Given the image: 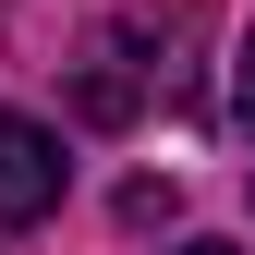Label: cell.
I'll return each instance as SVG.
<instances>
[{"mask_svg": "<svg viewBox=\"0 0 255 255\" xmlns=\"http://www.w3.org/2000/svg\"><path fill=\"white\" fill-rule=\"evenodd\" d=\"M61 182H73L61 134H49V122H24V110H0V231L49 219V207H61Z\"/></svg>", "mask_w": 255, "mask_h": 255, "instance_id": "1", "label": "cell"}, {"mask_svg": "<svg viewBox=\"0 0 255 255\" xmlns=\"http://www.w3.org/2000/svg\"><path fill=\"white\" fill-rule=\"evenodd\" d=\"M73 110H85V122H134V110H146V73H134V37H98V49L73 61Z\"/></svg>", "mask_w": 255, "mask_h": 255, "instance_id": "2", "label": "cell"}, {"mask_svg": "<svg viewBox=\"0 0 255 255\" xmlns=\"http://www.w3.org/2000/svg\"><path fill=\"white\" fill-rule=\"evenodd\" d=\"M231 110H243V134H255V37H243V61H231Z\"/></svg>", "mask_w": 255, "mask_h": 255, "instance_id": "3", "label": "cell"}, {"mask_svg": "<svg viewBox=\"0 0 255 255\" xmlns=\"http://www.w3.org/2000/svg\"><path fill=\"white\" fill-rule=\"evenodd\" d=\"M170 255H243V243H219V231H195V243H170Z\"/></svg>", "mask_w": 255, "mask_h": 255, "instance_id": "4", "label": "cell"}]
</instances>
